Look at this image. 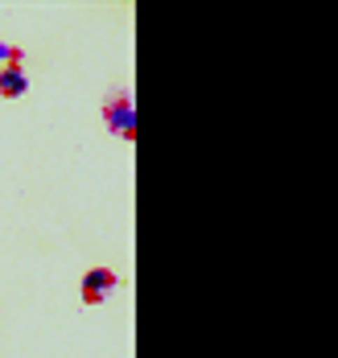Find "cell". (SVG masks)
Here are the masks:
<instances>
[{"label": "cell", "mask_w": 338, "mask_h": 358, "mask_svg": "<svg viewBox=\"0 0 338 358\" xmlns=\"http://www.w3.org/2000/svg\"><path fill=\"white\" fill-rule=\"evenodd\" d=\"M29 91V78L21 66H4L0 71V99H17V95H25Z\"/></svg>", "instance_id": "cell-3"}, {"label": "cell", "mask_w": 338, "mask_h": 358, "mask_svg": "<svg viewBox=\"0 0 338 358\" xmlns=\"http://www.w3.org/2000/svg\"><path fill=\"white\" fill-rule=\"evenodd\" d=\"M13 50H17V45H4V41H0V58H4V62L13 58Z\"/></svg>", "instance_id": "cell-4"}, {"label": "cell", "mask_w": 338, "mask_h": 358, "mask_svg": "<svg viewBox=\"0 0 338 358\" xmlns=\"http://www.w3.org/2000/svg\"><path fill=\"white\" fill-rule=\"evenodd\" d=\"M112 288H120V276L112 268H91L83 276V305H104Z\"/></svg>", "instance_id": "cell-1"}, {"label": "cell", "mask_w": 338, "mask_h": 358, "mask_svg": "<svg viewBox=\"0 0 338 358\" xmlns=\"http://www.w3.org/2000/svg\"><path fill=\"white\" fill-rule=\"evenodd\" d=\"M108 128H112L120 141H132L136 136V115H132V95L120 91V99L108 103Z\"/></svg>", "instance_id": "cell-2"}]
</instances>
